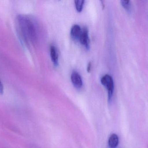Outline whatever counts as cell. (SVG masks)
I'll use <instances>...</instances> for the list:
<instances>
[{"mask_svg": "<svg viewBox=\"0 0 148 148\" xmlns=\"http://www.w3.org/2000/svg\"><path fill=\"white\" fill-rule=\"evenodd\" d=\"M84 2H85L84 1H82V0H77L75 1V6L77 11L81 12L82 11Z\"/></svg>", "mask_w": 148, "mask_h": 148, "instance_id": "cell-8", "label": "cell"}, {"mask_svg": "<svg viewBox=\"0 0 148 148\" xmlns=\"http://www.w3.org/2000/svg\"><path fill=\"white\" fill-rule=\"evenodd\" d=\"M3 93V86L0 80V94H2Z\"/></svg>", "mask_w": 148, "mask_h": 148, "instance_id": "cell-10", "label": "cell"}, {"mask_svg": "<svg viewBox=\"0 0 148 148\" xmlns=\"http://www.w3.org/2000/svg\"><path fill=\"white\" fill-rule=\"evenodd\" d=\"M50 56L54 65L56 67L59 64V54L55 46H51L50 48Z\"/></svg>", "mask_w": 148, "mask_h": 148, "instance_id": "cell-6", "label": "cell"}, {"mask_svg": "<svg viewBox=\"0 0 148 148\" xmlns=\"http://www.w3.org/2000/svg\"><path fill=\"white\" fill-rule=\"evenodd\" d=\"M91 63L90 62L88 64V67H87V71L88 72H90V69H91Z\"/></svg>", "mask_w": 148, "mask_h": 148, "instance_id": "cell-11", "label": "cell"}, {"mask_svg": "<svg viewBox=\"0 0 148 148\" xmlns=\"http://www.w3.org/2000/svg\"><path fill=\"white\" fill-rule=\"evenodd\" d=\"M71 81L75 87L80 89L83 86L82 79L79 73L74 71L72 73L71 76Z\"/></svg>", "mask_w": 148, "mask_h": 148, "instance_id": "cell-4", "label": "cell"}, {"mask_svg": "<svg viewBox=\"0 0 148 148\" xmlns=\"http://www.w3.org/2000/svg\"><path fill=\"white\" fill-rule=\"evenodd\" d=\"M15 28L18 37L26 45L36 41L37 29L34 19L29 15H19L15 21Z\"/></svg>", "mask_w": 148, "mask_h": 148, "instance_id": "cell-1", "label": "cell"}, {"mask_svg": "<svg viewBox=\"0 0 148 148\" xmlns=\"http://www.w3.org/2000/svg\"><path fill=\"white\" fill-rule=\"evenodd\" d=\"M82 45L84 46L87 49L90 48V39L89 37L88 30L87 28L82 29V33L79 40Z\"/></svg>", "mask_w": 148, "mask_h": 148, "instance_id": "cell-3", "label": "cell"}, {"mask_svg": "<svg viewBox=\"0 0 148 148\" xmlns=\"http://www.w3.org/2000/svg\"><path fill=\"white\" fill-rule=\"evenodd\" d=\"M121 4L123 8L127 11H130L131 10V4L130 1L128 0H122L121 1Z\"/></svg>", "mask_w": 148, "mask_h": 148, "instance_id": "cell-9", "label": "cell"}, {"mask_svg": "<svg viewBox=\"0 0 148 148\" xmlns=\"http://www.w3.org/2000/svg\"><path fill=\"white\" fill-rule=\"evenodd\" d=\"M101 81L102 84L108 90L109 101H111L113 97L114 88L113 78L110 75H104L101 78Z\"/></svg>", "mask_w": 148, "mask_h": 148, "instance_id": "cell-2", "label": "cell"}, {"mask_svg": "<svg viewBox=\"0 0 148 148\" xmlns=\"http://www.w3.org/2000/svg\"><path fill=\"white\" fill-rule=\"evenodd\" d=\"M119 137L116 134H113L110 136L108 140L109 147L110 148H116L119 144Z\"/></svg>", "mask_w": 148, "mask_h": 148, "instance_id": "cell-7", "label": "cell"}, {"mask_svg": "<svg viewBox=\"0 0 148 148\" xmlns=\"http://www.w3.org/2000/svg\"><path fill=\"white\" fill-rule=\"evenodd\" d=\"M82 33V29L78 25H74L71 28V36L76 41H79Z\"/></svg>", "mask_w": 148, "mask_h": 148, "instance_id": "cell-5", "label": "cell"}]
</instances>
